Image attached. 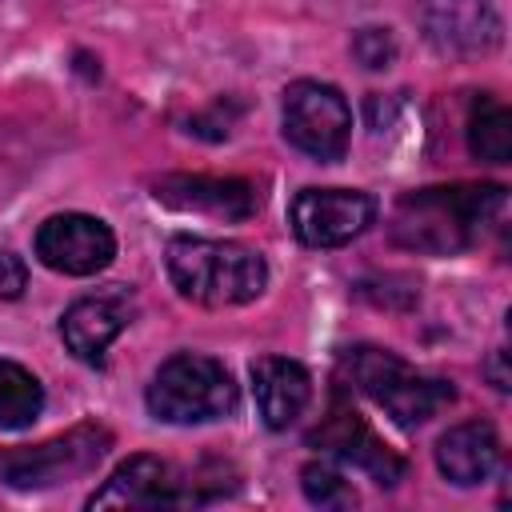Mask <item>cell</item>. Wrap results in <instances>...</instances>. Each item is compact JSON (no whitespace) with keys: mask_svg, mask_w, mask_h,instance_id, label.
<instances>
[{"mask_svg":"<svg viewBox=\"0 0 512 512\" xmlns=\"http://www.w3.org/2000/svg\"><path fill=\"white\" fill-rule=\"evenodd\" d=\"M504 208L500 184H452L404 192L392 208V240L424 256H456L480 240L492 216Z\"/></svg>","mask_w":512,"mask_h":512,"instance_id":"6da1fadb","label":"cell"},{"mask_svg":"<svg viewBox=\"0 0 512 512\" xmlns=\"http://www.w3.org/2000/svg\"><path fill=\"white\" fill-rule=\"evenodd\" d=\"M164 268L172 288L204 308L248 304L268 284V264L256 248L240 240H208V236H176L168 240Z\"/></svg>","mask_w":512,"mask_h":512,"instance_id":"7a4b0ae2","label":"cell"},{"mask_svg":"<svg viewBox=\"0 0 512 512\" xmlns=\"http://www.w3.org/2000/svg\"><path fill=\"white\" fill-rule=\"evenodd\" d=\"M340 364L352 388L364 392L372 404H380L396 424H424L456 400V388L448 380L416 372L408 360H400L388 348L360 344V348H348Z\"/></svg>","mask_w":512,"mask_h":512,"instance_id":"3957f363","label":"cell"},{"mask_svg":"<svg viewBox=\"0 0 512 512\" xmlns=\"http://www.w3.org/2000/svg\"><path fill=\"white\" fill-rule=\"evenodd\" d=\"M144 400L148 412L164 424H208L236 412L240 388L216 356L176 352L156 368Z\"/></svg>","mask_w":512,"mask_h":512,"instance_id":"277c9868","label":"cell"},{"mask_svg":"<svg viewBox=\"0 0 512 512\" xmlns=\"http://www.w3.org/2000/svg\"><path fill=\"white\" fill-rule=\"evenodd\" d=\"M112 448V436L108 428L100 424H76L72 432L64 436H52L44 444H32V448H12V452H0V480L8 488H56V484H68V480H80L88 476L104 452Z\"/></svg>","mask_w":512,"mask_h":512,"instance_id":"5b68a950","label":"cell"},{"mask_svg":"<svg viewBox=\"0 0 512 512\" xmlns=\"http://www.w3.org/2000/svg\"><path fill=\"white\" fill-rule=\"evenodd\" d=\"M284 136L304 156L332 164L348 152L352 140V108L340 88L320 80H296L284 88Z\"/></svg>","mask_w":512,"mask_h":512,"instance_id":"8992f818","label":"cell"},{"mask_svg":"<svg viewBox=\"0 0 512 512\" xmlns=\"http://www.w3.org/2000/svg\"><path fill=\"white\" fill-rule=\"evenodd\" d=\"M416 16L424 40L448 60L492 56L504 40V24L488 0H420Z\"/></svg>","mask_w":512,"mask_h":512,"instance_id":"52a82bcc","label":"cell"},{"mask_svg":"<svg viewBox=\"0 0 512 512\" xmlns=\"http://www.w3.org/2000/svg\"><path fill=\"white\" fill-rule=\"evenodd\" d=\"M376 216V200L356 188H300L288 220L300 244L308 248H340L356 240Z\"/></svg>","mask_w":512,"mask_h":512,"instance_id":"ba28073f","label":"cell"},{"mask_svg":"<svg viewBox=\"0 0 512 512\" xmlns=\"http://www.w3.org/2000/svg\"><path fill=\"white\" fill-rule=\"evenodd\" d=\"M36 256L64 276H96L116 256V236L100 216L60 212L36 228Z\"/></svg>","mask_w":512,"mask_h":512,"instance_id":"9c48e42d","label":"cell"},{"mask_svg":"<svg viewBox=\"0 0 512 512\" xmlns=\"http://www.w3.org/2000/svg\"><path fill=\"white\" fill-rule=\"evenodd\" d=\"M188 500H196V480L188 484L168 460L136 452L88 496V508H172Z\"/></svg>","mask_w":512,"mask_h":512,"instance_id":"30bf717a","label":"cell"},{"mask_svg":"<svg viewBox=\"0 0 512 512\" xmlns=\"http://www.w3.org/2000/svg\"><path fill=\"white\" fill-rule=\"evenodd\" d=\"M132 324V296L124 288H108L96 296H80L60 316L64 348L84 364H104L108 344Z\"/></svg>","mask_w":512,"mask_h":512,"instance_id":"8fae6325","label":"cell"},{"mask_svg":"<svg viewBox=\"0 0 512 512\" xmlns=\"http://www.w3.org/2000/svg\"><path fill=\"white\" fill-rule=\"evenodd\" d=\"M160 204L180 208V212H204L216 220H248L260 208V192L256 184L240 180V176H160L156 192Z\"/></svg>","mask_w":512,"mask_h":512,"instance_id":"7c38bea8","label":"cell"},{"mask_svg":"<svg viewBox=\"0 0 512 512\" xmlns=\"http://www.w3.org/2000/svg\"><path fill=\"white\" fill-rule=\"evenodd\" d=\"M308 444H320L328 456H336V460H344V464L368 472L380 488H392V484L404 476V460H400L356 412H332V416L308 436Z\"/></svg>","mask_w":512,"mask_h":512,"instance_id":"4fadbf2b","label":"cell"},{"mask_svg":"<svg viewBox=\"0 0 512 512\" xmlns=\"http://www.w3.org/2000/svg\"><path fill=\"white\" fill-rule=\"evenodd\" d=\"M436 468L460 488L484 484L500 468V436H496V428L488 420L452 424L436 440Z\"/></svg>","mask_w":512,"mask_h":512,"instance_id":"5bb4252c","label":"cell"},{"mask_svg":"<svg viewBox=\"0 0 512 512\" xmlns=\"http://www.w3.org/2000/svg\"><path fill=\"white\" fill-rule=\"evenodd\" d=\"M252 392L256 408L268 428H288L312 400V376L304 364L288 356H260L252 364Z\"/></svg>","mask_w":512,"mask_h":512,"instance_id":"9a60e30c","label":"cell"},{"mask_svg":"<svg viewBox=\"0 0 512 512\" xmlns=\"http://www.w3.org/2000/svg\"><path fill=\"white\" fill-rule=\"evenodd\" d=\"M468 148L476 160H488V164L512 160V116L488 92H480L468 108Z\"/></svg>","mask_w":512,"mask_h":512,"instance_id":"2e32d148","label":"cell"},{"mask_svg":"<svg viewBox=\"0 0 512 512\" xmlns=\"http://www.w3.org/2000/svg\"><path fill=\"white\" fill-rule=\"evenodd\" d=\"M40 412H44L40 380L16 360H0V428H28Z\"/></svg>","mask_w":512,"mask_h":512,"instance_id":"e0dca14e","label":"cell"},{"mask_svg":"<svg viewBox=\"0 0 512 512\" xmlns=\"http://www.w3.org/2000/svg\"><path fill=\"white\" fill-rule=\"evenodd\" d=\"M300 488H304L308 504H316V508H352L356 504L352 484L324 460H312L300 468Z\"/></svg>","mask_w":512,"mask_h":512,"instance_id":"ac0fdd59","label":"cell"},{"mask_svg":"<svg viewBox=\"0 0 512 512\" xmlns=\"http://www.w3.org/2000/svg\"><path fill=\"white\" fill-rule=\"evenodd\" d=\"M352 56L364 64V68H388L392 56H396V40L388 28H360L352 36Z\"/></svg>","mask_w":512,"mask_h":512,"instance_id":"d6986e66","label":"cell"},{"mask_svg":"<svg viewBox=\"0 0 512 512\" xmlns=\"http://www.w3.org/2000/svg\"><path fill=\"white\" fill-rule=\"evenodd\" d=\"M28 288V268L16 252L0 248V300H16Z\"/></svg>","mask_w":512,"mask_h":512,"instance_id":"ffe728a7","label":"cell"},{"mask_svg":"<svg viewBox=\"0 0 512 512\" xmlns=\"http://www.w3.org/2000/svg\"><path fill=\"white\" fill-rule=\"evenodd\" d=\"M492 384H496L500 392L508 388V372H504V352H496V356H492Z\"/></svg>","mask_w":512,"mask_h":512,"instance_id":"44dd1931","label":"cell"}]
</instances>
